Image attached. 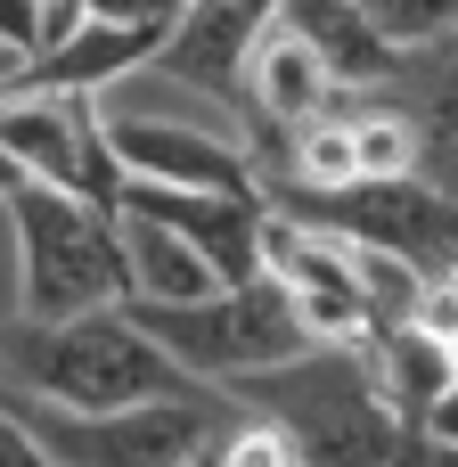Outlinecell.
<instances>
[{"label": "cell", "mask_w": 458, "mask_h": 467, "mask_svg": "<svg viewBox=\"0 0 458 467\" xmlns=\"http://www.w3.org/2000/svg\"><path fill=\"white\" fill-rule=\"evenodd\" d=\"M156 25H107V16H82L74 33H57L49 49H33L8 90H57V99H107L123 74H139L156 57Z\"/></svg>", "instance_id": "obj_11"}, {"label": "cell", "mask_w": 458, "mask_h": 467, "mask_svg": "<svg viewBox=\"0 0 458 467\" xmlns=\"http://www.w3.org/2000/svg\"><path fill=\"white\" fill-rule=\"evenodd\" d=\"M451 271H458V263H451Z\"/></svg>", "instance_id": "obj_26"}, {"label": "cell", "mask_w": 458, "mask_h": 467, "mask_svg": "<svg viewBox=\"0 0 458 467\" xmlns=\"http://www.w3.org/2000/svg\"><path fill=\"white\" fill-rule=\"evenodd\" d=\"M262 205L287 213L295 230H320L336 246H385L418 271H451L458 263V205L443 189H426L418 172L402 181H344V189H295V181H262Z\"/></svg>", "instance_id": "obj_5"}, {"label": "cell", "mask_w": 458, "mask_h": 467, "mask_svg": "<svg viewBox=\"0 0 458 467\" xmlns=\"http://www.w3.org/2000/svg\"><path fill=\"white\" fill-rule=\"evenodd\" d=\"M0 49L25 66L41 49V0H0Z\"/></svg>", "instance_id": "obj_21"}, {"label": "cell", "mask_w": 458, "mask_h": 467, "mask_svg": "<svg viewBox=\"0 0 458 467\" xmlns=\"http://www.w3.org/2000/svg\"><path fill=\"white\" fill-rule=\"evenodd\" d=\"M197 467H303V460H295V443H287L270 419H254V410H238V402H229V419L205 435Z\"/></svg>", "instance_id": "obj_16"}, {"label": "cell", "mask_w": 458, "mask_h": 467, "mask_svg": "<svg viewBox=\"0 0 458 467\" xmlns=\"http://www.w3.org/2000/svg\"><path fill=\"white\" fill-rule=\"evenodd\" d=\"M0 410H16L33 427V443L57 467H197L205 435L229 419V394H197V402H139V410H49V402H16L0 394Z\"/></svg>", "instance_id": "obj_6"}, {"label": "cell", "mask_w": 458, "mask_h": 467, "mask_svg": "<svg viewBox=\"0 0 458 467\" xmlns=\"http://www.w3.org/2000/svg\"><path fill=\"white\" fill-rule=\"evenodd\" d=\"M229 402L270 419L303 467H393L410 443L369 345H303L295 361L238 378Z\"/></svg>", "instance_id": "obj_2"}, {"label": "cell", "mask_w": 458, "mask_h": 467, "mask_svg": "<svg viewBox=\"0 0 458 467\" xmlns=\"http://www.w3.org/2000/svg\"><path fill=\"white\" fill-rule=\"evenodd\" d=\"M279 33H295L320 66H328V82L336 90H369V82H393L402 74V49L352 8V0H279V16H270Z\"/></svg>", "instance_id": "obj_12"}, {"label": "cell", "mask_w": 458, "mask_h": 467, "mask_svg": "<svg viewBox=\"0 0 458 467\" xmlns=\"http://www.w3.org/2000/svg\"><path fill=\"white\" fill-rule=\"evenodd\" d=\"M402 99H458V33L426 41V49H402Z\"/></svg>", "instance_id": "obj_19"}, {"label": "cell", "mask_w": 458, "mask_h": 467, "mask_svg": "<svg viewBox=\"0 0 458 467\" xmlns=\"http://www.w3.org/2000/svg\"><path fill=\"white\" fill-rule=\"evenodd\" d=\"M107 148L123 164V181H164V189H238L262 197L254 156L238 131L188 123V115H107Z\"/></svg>", "instance_id": "obj_9"}, {"label": "cell", "mask_w": 458, "mask_h": 467, "mask_svg": "<svg viewBox=\"0 0 458 467\" xmlns=\"http://www.w3.org/2000/svg\"><path fill=\"white\" fill-rule=\"evenodd\" d=\"M0 394L49 410H139V402H197V386L123 304L82 320H0Z\"/></svg>", "instance_id": "obj_1"}, {"label": "cell", "mask_w": 458, "mask_h": 467, "mask_svg": "<svg viewBox=\"0 0 458 467\" xmlns=\"http://www.w3.org/2000/svg\"><path fill=\"white\" fill-rule=\"evenodd\" d=\"M0 467H57L41 443H33V427H25L16 410H0Z\"/></svg>", "instance_id": "obj_23"}, {"label": "cell", "mask_w": 458, "mask_h": 467, "mask_svg": "<svg viewBox=\"0 0 458 467\" xmlns=\"http://www.w3.org/2000/svg\"><path fill=\"white\" fill-rule=\"evenodd\" d=\"M180 8H188V0H82V16H107V25H156V33H164Z\"/></svg>", "instance_id": "obj_22"}, {"label": "cell", "mask_w": 458, "mask_h": 467, "mask_svg": "<svg viewBox=\"0 0 458 467\" xmlns=\"http://www.w3.org/2000/svg\"><path fill=\"white\" fill-rule=\"evenodd\" d=\"M369 353H377V378H385V394H393V410H402V427H418V410L451 386V345L443 337H426L418 320H402V328H385V337H369Z\"/></svg>", "instance_id": "obj_14"}, {"label": "cell", "mask_w": 458, "mask_h": 467, "mask_svg": "<svg viewBox=\"0 0 458 467\" xmlns=\"http://www.w3.org/2000/svg\"><path fill=\"white\" fill-rule=\"evenodd\" d=\"M352 123V164H361V181H402V172H418V115L410 107H369V115H344Z\"/></svg>", "instance_id": "obj_15"}, {"label": "cell", "mask_w": 458, "mask_h": 467, "mask_svg": "<svg viewBox=\"0 0 458 467\" xmlns=\"http://www.w3.org/2000/svg\"><path fill=\"white\" fill-rule=\"evenodd\" d=\"M451 369H458V337H451Z\"/></svg>", "instance_id": "obj_25"}, {"label": "cell", "mask_w": 458, "mask_h": 467, "mask_svg": "<svg viewBox=\"0 0 458 467\" xmlns=\"http://www.w3.org/2000/svg\"><path fill=\"white\" fill-rule=\"evenodd\" d=\"M270 16H279V0H188V8L164 25L148 74L238 115V99H246V57H254V41L270 33Z\"/></svg>", "instance_id": "obj_8"}, {"label": "cell", "mask_w": 458, "mask_h": 467, "mask_svg": "<svg viewBox=\"0 0 458 467\" xmlns=\"http://www.w3.org/2000/svg\"><path fill=\"white\" fill-rule=\"evenodd\" d=\"M115 222H123V304H197L221 287L213 263L197 246H180L172 230H156L139 213H115Z\"/></svg>", "instance_id": "obj_13"}, {"label": "cell", "mask_w": 458, "mask_h": 467, "mask_svg": "<svg viewBox=\"0 0 458 467\" xmlns=\"http://www.w3.org/2000/svg\"><path fill=\"white\" fill-rule=\"evenodd\" d=\"M16 246V320H82L123 304V222L115 205L66 197L49 181H16L0 197Z\"/></svg>", "instance_id": "obj_3"}, {"label": "cell", "mask_w": 458, "mask_h": 467, "mask_svg": "<svg viewBox=\"0 0 458 467\" xmlns=\"http://www.w3.org/2000/svg\"><path fill=\"white\" fill-rule=\"evenodd\" d=\"M418 115V181L458 205V99H393Z\"/></svg>", "instance_id": "obj_17"}, {"label": "cell", "mask_w": 458, "mask_h": 467, "mask_svg": "<svg viewBox=\"0 0 458 467\" xmlns=\"http://www.w3.org/2000/svg\"><path fill=\"white\" fill-rule=\"evenodd\" d=\"M115 213H139L156 230H172L180 246H197L213 263L221 287L254 279L262 271V197H238V189H164V181H123L115 189Z\"/></svg>", "instance_id": "obj_10"}, {"label": "cell", "mask_w": 458, "mask_h": 467, "mask_svg": "<svg viewBox=\"0 0 458 467\" xmlns=\"http://www.w3.org/2000/svg\"><path fill=\"white\" fill-rule=\"evenodd\" d=\"M393 49H426V41H443L458 33V0H352Z\"/></svg>", "instance_id": "obj_18"}, {"label": "cell", "mask_w": 458, "mask_h": 467, "mask_svg": "<svg viewBox=\"0 0 458 467\" xmlns=\"http://www.w3.org/2000/svg\"><path fill=\"white\" fill-rule=\"evenodd\" d=\"M410 435H418L426 451H443V460H458V378L443 386V394H434V402H426V410H418V427H410Z\"/></svg>", "instance_id": "obj_20"}, {"label": "cell", "mask_w": 458, "mask_h": 467, "mask_svg": "<svg viewBox=\"0 0 458 467\" xmlns=\"http://www.w3.org/2000/svg\"><path fill=\"white\" fill-rule=\"evenodd\" d=\"M197 386H213V394H229L238 378H254V369H279V361H295L311 337H303V320H295V296L279 287V279H238V287H213V296H197V304H123Z\"/></svg>", "instance_id": "obj_4"}, {"label": "cell", "mask_w": 458, "mask_h": 467, "mask_svg": "<svg viewBox=\"0 0 458 467\" xmlns=\"http://www.w3.org/2000/svg\"><path fill=\"white\" fill-rule=\"evenodd\" d=\"M8 74H16V57H8V49H0V90H8Z\"/></svg>", "instance_id": "obj_24"}, {"label": "cell", "mask_w": 458, "mask_h": 467, "mask_svg": "<svg viewBox=\"0 0 458 467\" xmlns=\"http://www.w3.org/2000/svg\"><path fill=\"white\" fill-rule=\"evenodd\" d=\"M0 148L25 181H49L66 197L115 205L123 164L107 148V115L98 99H57V90H0Z\"/></svg>", "instance_id": "obj_7"}]
</instances>
